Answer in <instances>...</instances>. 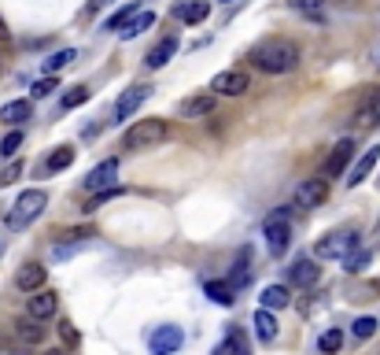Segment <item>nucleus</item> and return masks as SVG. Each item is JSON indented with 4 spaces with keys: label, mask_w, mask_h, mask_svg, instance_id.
I'll return each mask as SVG.
<instances>
[{
    "label": "nucleus",
    "mask_w": 380,
    "mask_h": 355,
    "mask_svg": "<svg viewBox=\"0 0 380 355\" xmlns=\"http://www.w3.org/2000/svg\"><path fill=\"white\" fill-rule=\"evenodd\" d=\"M247 60H251V67L266 71V74H288L299 67L303 52H299L295 41H288V37H270V41H262L247 52Z\"/></svg>",
    "instance_id": "obj_1"
},
{
    "label": "nucleus",
    "mask_w": 380,
    "mask_h": 355,
    "mask_svg": "<svg viewBox=\"0 0 380 355\" xmlns=\"http://www.w3.org/2000/svg\"><path fill=\"white\" fill-rule=\"evenodd\" d=\"M48 207V193L45 189H26L15 207H11V215H8V230H22V226H30V222L37 218Z\"/></svg>",
    "instance_id": "obj_2"
},
{
    "label": "nucleus",
    "mask_w": 380,
    "mask_h": 355,
    "mask_svg": "<svg viewBox=\"0 0 380 355\" xmlns=\"http://www.w3.org/2000/svg\"><path fill=\"white\" fill-rule=\"evenodd\" d=\"M163 137H166V123H163V118H140V123H133L126 130L122 148H155Z\"/></svg>",
    "instance_id": "obj_3"
},
{
    "label": "nucleus",
    "mask_w": 380,
    "mask_h": 355,
    "mask_svg": "<svg viewBox=\"0 0 380 355\" xmlns=\"http://www.w3.org/2000/svg\"><path fill=\"white\" fill-rule=\"evenodd\" d=\"M358 248V233L355 230H336V233H325L318 244H314V252L321 259H347L351 252Z\"/></svg>",
    "instance_id": "obj_4"
},
{
    "label": "nucleus",
    "mask_w": 380,
    "mask_h": 355,
    "mask_svg": "<svg viewBox=\"0 0 380 355\" xmlns=\"http://www.w3.org/2000/svg\"><path fill=\"white\" fill-rule=\"evenodd\" d=\"M211 89H214V93H221V97H244L247 89H251V78H247V71H240V67L218 71L214 82H211Z\"/></svg>",
    "instance_id": "obj_5"
},
{
    "label": "nucleus",
    "mask_w": 380,
    "mask_h": 355,
    "mask_svg": "<svg viewBox=\"0 0 380 355\" xmlns=\"http://www.w3.org/2000/svg\"><path fill=\"white\" fill-rule=\"evenodd\" d=\"M351 155H355V141H351V137H344V141H339L336 148H332V155H329V160L321 163V178H339V174L347 170Z\"/></svg>",
    "instance_id": "obj_6"
},
{
    "label": "nucleus",
    "mask_w": 380,
    "mask_h": 355,
    "mask_svg": "<svg viewBox=\"0 0 380 355\" xmlns=\"http://www.w3.org/2000/svg\"><path fill=\"white\" fill-rule=\"evenodd\" d=\"M115 178H119V160H103L100 167H93V170L85 174V189H89V193L115 189Z\"/></svg>",
    "instance_id": "obj_7"
},
{
    "label": "nucleus",
    "mask_w": 380,
    "mask_h": 355,
    "mask_svg": "<svg viewBox=\"0 0 380 355\" xmlns=\"http://www.w3.org/2000/svg\"><path fill=\"white\" fill-rule=\"evenodd\" d=\"M181 344H185V333L177 326H155L152 333V355H174Z\"/></svg>",
    "instance_id": "obj_8"
},
{
    "label": "nucleus",
    "mask_w": 380,
    "mask_h": 355,
    "mask_svg": "<svg viewBox=\"0 0 380 355\" xmlns=\"http://www.w3.org/2000/svg\"><path fill=\"white\" fill-rule=\"evenodd\" d=\"M377 160H380V144H373V148H365L355 163H351V170H347V186L355 189V186H362L365 178L373 174V167H377Z\"/></svg>",
    "instance_id": "obj_9"
},
{
    "label": "nucleus",
    "mask_w": 380,
    "mask_h": 355,
    "mask_svg": "<svg viewBox=\"0 0 380 355\" xmlns=\"http://www.w3.org/2000/svg\"><path fill=\"white\" fill-rule=\"evenodd\" d=\"M325 196H329V178H307L303 186H299V193H295V200H299V207H318V204H325Z\"/></svg>",
    "instance_id": "obj_10"
},
{
    "label": "nucleus",
    "mask_w": 380,
    "mask_h": 355,
    "mask_svg": "<svg viewBox=\"0 0 380 355\" xmlns=\"http://www.w3.org/2000/svg\"><path fill=\"white\" fill-rule=\"evenodd\" d=\"M288 241H292V230H288V222L270 218V222H266V248H270L273 259H281V256L288 252Z\"/></svg>",
    "instance_id": "obj_11"
},
{
    "label": "nucleus",
    "mask_w": 380,
    "mask_h": 355,
    "mask_svg": "<svg viewBox=\"0 0 380 355\" xmlns=\"http://www.w3.org/2000/svg\"><path fill=\"white\" fill-rule=\"evenodd\" d=\"M148 97H152V89H148V85H133V89H126V93L115 100V118H129V115H133Z\"/></svg>",
    "instance_id": "obj_12"
},
{
    "label": "nucleus",
    "mask_w": 380,
    "mask_h": 355,
    "mask_svg": "<svg viewBox=\"0 0 380 355\" xmlns=\"http://www.w3.org/2000/svg\"><path fill=\"white\" fill-rule=\"evenodd\" d=\"M59 311V296L56 293H41V288H37V293L26 300V314H34V319H52V314Z\"/></svg>",
    "instance_id": "obj_13"
},
{
    "label": "nucleus",
    "mask_w": 380,
    "mask_h": 355,
    "mask_svg": "<svg viewBox=\"0 0 380 355\" xmlns=\"http://www.w3.org/2000/svg\"><path fill=\"white\" fill-rule=\"evenodd\" d=\"M45 278H48V270L41 267V263H26V267H19V274H15V285L22 288V293H37V288L45 285Z\"/></svg>",
    "instance_id": "obj_14"
},
{
    "label": "nucleus",
    "mask_w": 380,
    "mask_h": 355,
    "mask_svg": "<svg viewBox=\"0 0 380 355\" xmlns=\"http://www.w3.org/2000/svg\"><path fill=\"white\" fill-rule=\"evenodd\" d=\"M207 15H211V4H207V0H185V4H177V8H174V19H177V22H185V26L203 22Z\"/></svg>",
    "instance_id": "obj_15"
},
{
    "label": "nucleus",
    "mask_w": 380,
    "mask_h": 355,
    "mask_svg": "<svg viewBox=\"0 0 380 355\" xmlns=\"http://www.w3.org/2000/svg\"><path fill=\"white\" fill-rule=\"evenodd\" d=\"M15 333H19V340H26V344H41L45 326H41V319H34V314H22V319L15 322Z\"/></svg>",
    "instance_id": "obj_16"
},
{
    "label": "nucleus",
    "mask_w": 380,
    "mask_h": 355,
    "mask_svg": "<svg viewBox=\"0 0 380 355\" xmlns=\"http://www.w3.org/2000/svg\"><path fill=\"white\" fill-rule=\"evenodd\" d=\"M207 300L218 307H233V300H237V285L233 281H207Z\"/></svg>",
    "instance_id": "obj_17"
},
{
    "label": "nucleus",
    "mask_w": 380,
    "mask_h": 355,
    "mask_svg": "<svg viewBox=\"0 0 380 355\" xmlns=\"http://www.w3.org/2000/svg\"><path fill=\"white\" fill-rule=\"evenodd\" d=\"M214 97H189V100H181V115L185 118H207V115H214Z\"/></svg>",
    "instance_id": "obj_18"
},
{
    "label": "nucleus",
    "mask_w": 380,
    "mask_h": 355,
    "mask_svg": "<svg viewBox=\"0 0 380 355\" xmlns=\"http://www.w3.org/2000/svg\"><path fill=\"white\" fill-rule=\"evenodd\" d=\"M174 52H177V37H163V41L148 52V67H152V71L166 67V63L174 60Z\"/></svg>",
    "instance_id": "obj_19"
},
{
    "label": "nucleus",
    "mask_w": 380,
    "mask_h": 355,
    "mask_svg": "<svg viewBox=\"0 0 380 355\" xmlns=\"http://www.w3.org/2000/svg\"><path fill=\"white\" fill-rule=\"evenodd\" d=\"M255 333H258V340L262 344H273L277 340V319H273V311H255Z\"/></svg>",
    "instance_id": "obj_20"
},
{
    "label": "nucleus",
    "mask_w": 380,
    "mask_h": 355,
    "mask_svg": "<svg viewBox=\"0 0 380 355\" xmlns=\"http://www.w3.org/2000/svg\"><path fill=\"white\" fill-rule=\"evenodd\" d=\"M288 274H292V281H295V285H303V288H307V285L318 281V274H321V270H318V263H314V259H295Z\"/></svg>",
    "instance_id": "obj_21"
},
{
    "label": "nucleus",
    "mask_w": 380,
    "mask_h": 355,
    "mask_svg": "<svg viewBox=\"0 0 380 355\" xmlns=\"http://www.w3.org/2000/svg\"><path fill=\"white\" fill-rule=\"evenodd\" d=\"M355 123L358 126H380V93H370L365 104L355 111Z\"/></svg>",
    "instance_id": "obj_22"
},
{
    "label": "nucleus",
    "mask_w": 380,
    "mask_h": 355,
    "mask_svg": "<svg viewBox=\"0 0 380 355\" xmlns=\"http://www.w3.org/2000/svg\"><path fill=\"white\" fill-rule=\"evenodd\" d=\"M152 26H155V11H137V15L126 22V30H119V34L126 41H133V37H140L144 30H152Z\"/></svg>",
    "instance_id": "obj_23"
},
{
    "label": "nucleus",
    "mask_w": 380,
    "mask_h": 355,
    "mask_svg": "<svg viewBox=\"0 0 380 355\" xmlns=\"http://www.w3.org/2000/svg\"><path fill=\"white\" fill-rule=\"evenodd\" d=\"M214 355H251V351H247V337L240 330H229V337L214 348Z\"/></svg>",
    "instance_id": "obj_24"
},
{
    "label": "nucleus",
    "mask_w": 380,
    "mask_h": 355,
    "mask_svg": "<svg viewBox=\"0 0 380 355\" xmlns=\"http://www.w3.org/2000/svg\"><path fill=\"white\" fill-rule=\"evenodd\" d=\"M0 118H4V123H11V126L26 123V118H30V100H8L4 108H0Z\"/></svg>",
    "instance_id": "obj_25"
},
{
    "label": "nucleus",
    "mask_w": 380,
    "mask_h": 355,
    "mask_svg": "<svg viewBox=\"0 0 380 355\" xmlns=\"http://www.w3.org/2000/svg\"><path fill=\"white\" fill-rule=\"evenodd\" d=\"M288 300H292V296H288L284 285H266V288H262V307H266V311H281V307H288Z\"/></svg>",
    "instance_id": "obj_26"
},
{
    "label": "nucleus",
    "mask_w": 380,
    "mask_h": 355,
    "mask_svg": "<svg viewBox=\"0 0 380 355\" xmlns=\"http://www.w3.org/2000/svg\"><path fill=\"white\" fill-rule=\"evenodd\" d=\"M339 344H344V333H339L336 326H332V330H325V333L318 337V348H321V355H336V351H339Z\"/></svg>",
    "instance_id": "obj_27"
},
{
    "label": "nucleus",
    "mask_w": 380,
    "mask_h": 355,
    "mask_svg": "<svg viewBox=\"0 0 380 355\" xmlns=\"http://www.w3.org/2000/svg\"><path fill=\"white\" fill-rule=\"evenodd\" d=\"M74 56H78V52H74V48H63V52H52V56L45 60V71H48V74H56V71H63V67H67V63H74Z\"/></svg>",
    "instance_id": "obj_28"
},
{
    "label": "nucleus",
    "mask_w": 380,
    "mask_h": 355,
    "mask_svg": "<svg viewBox=\"0 0 380 355\" xmlns=\"http://www.w3.org/2000/svg\"><path fill=\"white\" fill-rule=\"evenodd\" d=\"M71 163H74V148H71V144H63V148H56L48 155V170H67Z\"/></svg>",
    "instance_id": "obj_29"
},
{
    "label": "nucleus",
    "mask_w": 380,
    "mask_h": 355,
    "mask_svg": "<svg viewBox=\"0 0 380 355\" xmlns=\"http://www.w3.org/2000/svg\"><path fill=\"white\" fill-rule=\"evenodd\" d=\"M377 319L373 314H365V319H355V326H351V333H355V340H370L373 333H377Z\"/></svg>",
    "instance_id": "obj_30"
},
{
    "label": "nucleus",
    "mask_w": 380,
    "mask_h": 355,
    "mask_svg": "<svg viewBox=\"0 0 380 355\" xmlns=\"http://www.w3.org/2000/svg\"><path fill=\"white\" fill-rule=\"evenodd\" d=\"M365 267H370V252H358V248L344 259V270H347V274H362Z\"/></svg>",
    "instance_id": "obj_31"
},
{
    "label": "nucleus",
    "mask_w": 380,
    "mask_h": 355,
    "mask_svg": "<svg viewBox=\"0 0 380 355\" xmlns=\"http://www.w3.org/2000/svg\"><path fill=\"white\" fill-rule=\"evenodd\" d=\"M133 15H137V4H126L122 11H115V15H111L108 22H103V30H119V26H126Z\"/></svg>",
    "instance_id": "obj_32"
},
{
    "label": "nucleus",
    "mask_w": 380,
    "mask_h": 355,
    "mask_svg": "<svg viewBox=\"0 0 380 355\" xmlns=\"http://www.w3.org/2000/svg\"><path fill=\"white\" fill-rule=\"evenodd\" d=\"M19 144H22V130H11V134H4V141H0V155H15L19 152Z\"/></svg>",
    "instance_id": "obj_33"
},
{
    "label": "nucleus",
    "mask_w": 380,
    "mask_h": 355,
    "mask_svg": "<svg viewBox=\"0 0 380 355\" xmlns=\"http://www.w3.org/2000/svg\"><path fill=\"white\" fill-rule=\"evenodd\" d=\"M85 100H89V89H85V85H78L74 93H67V97H63V111H71V108H82Z\"/></svg>",
    "instance_id": "obj_34"
},
{
    "label": "nucleus",
    "mask_w": 380,
    "mask_h": 355,
    "mask_svg": "<svg viewBox=\"0 0 380 355\" xmlns=\"http://www.w3.org/2000/svg\"><path fill=\"white\" fill-rule=\"evenodd\" d=\"M19 174H22V163L15 160V163H8L4 167V174H0V186H11V181H19Z\"/></svg>",
    "instance_id": "obj_35"
},
{
    "label": "nucleus",
    "mask_w": 380,
    "mask_h": 355,
    "mask_svg": "<svg viewBox=\"0 0 380 355\" xmlns=\"http://www.w3.org/2000/svg\"><path fill=\"white\" fill-rule=\"evenodd\" d=\"M52 89H56V78H41V82H34L30 93H34L37 100H41V97H48V93H52Z\"/></svg>",
    "instance_id": "obj_36"
},
{
    "label": "nucleus",
    "mask_w": 380,
    "mask_h": 355,
    "mask_svg": "<svg viewBox=\"0 0 380 355\" xmlns=\"http://www.w3.org/2000/svg\"><path fill=\"white\" fill-rule=\"evenodd\" d=\"M59 340H63V344H78V330H74V326L71 322H59Z\"/></svg>",
    "instance_id": "obj_37"
},
{
    "label": "nucleus",
    "mask_w": 380,
    "mask_h": 355,
    "mask_svg": "<svg viewBox=\"0 0 380 355\" xmlns=\"http://www.w3.org/2000/svg\"><path fill=\"white\" fill-rule=\"evenodd\" d=\"M229 281L240 288V285H247V281H251V270H247V267H237V270H233V278H229Z\"/></svg>",
    "instance_id": "obj_38"
},
{
    "label": "nucleus",
    "mask_w": 380,
    "mask_h": 355,
    "mask_svg": "<svg viewBox=\"0 0 380 355\" xmlns=\"http://www.w3.org/2000/svg\"><path fill=\"white\" fill-rule=\"evenodd\" d=\"M63 237H67V241H85V237H93V230H89V226H82V230H67Z\"/></svg>",
    "instance_id": "obj_39"
},
{
    "label": "nucleus",
    "mask_w": 380,
    "mask_h": 355,
    "mask_svg": "<svg viewBox=\"0 0 380 355\" xmlns=\"http://www.w3.org/2000/svg\"><path fill=\"white\" fill-rule=\"evenodd\" d=\"M288 4H292V8H321L325 0H288Z\"/></svg>",
    "instance_id": "obj_40"
},
{
    "label": "nucleus",
    "mask_w": 380,
    "mask_h": 355,
    "mask_svg": "<svg viewBox=\"0 0 380 355\" xmlns=\"http://www.w3.org/2000/svg\"><path fill=\"white\" fill-rule=\"evenodd\" d=\"M0 37H8V22L4 19H0Z\"/></svg>",
    "instance_id": "obj_41"
},
{
    "label": "nucleus",
    "mask_w": 380,
    "mask_h": 355,
    "mask_svg": "<svg viewBox=\"0 0 380 355\" xmlns=\"http://www.w3.org/2000/svg\"><path fill=\"white\" fill-rule=\"evenodd\" d=\"M45 355H63V351H45Z\"/></svg>",
    "instance_id": "obj_42"
},
{
    "label": "nucleus",
    "mask_w": 380,
    "mask_h": 355,
    "mask_svg": "<svg viewBox=\"0 0 380 355\" xmlns=\"http://www.w3.org/2000/svg\"><path fill=\"white\" fill-rule=\"evenodd\" d=\"M221 4H233V0H221Z\"/></svg>",
    "instance_id": "obj_43"
},
{
    "label": "nucleus",
    "mask_w": 380,
    "mask_h": 355,
    "mask_svg": "<svg viewBox=\"0 0 380 355\" xmlns=\"http://www.w3.org/2000/svg\"><path fill=\"white\" fill-rule=\"evenodd\" d=\"M15 355H26V351H15Z\"/></svg>",
    "instance_id": "obj_44"
}]
</instances>
